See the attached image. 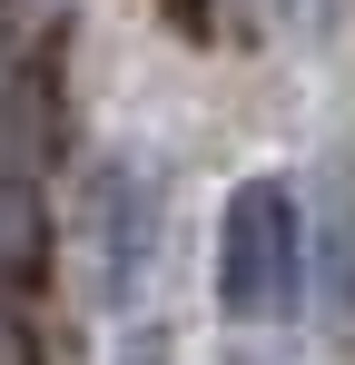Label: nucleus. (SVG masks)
I'll return each instance as SVG.
<instances>
[{
	"label": "nucleus",
	"instance_id": "nucleus-2",
	"mask_svg": "<svg viewBox=\"0 0 355 365\" xmlns=\"http://www.w3.org/2000/svg\"><path fill=\"white\" fill-rule=\"evenodd\" d=\"M227 365H267V356H227Z\"/></svg>",
	"mask_w": 355,
	"mask_h": 365
},
{
	"label": "nucleus",
	"instance_id": "nucleus-1",
	"mask_svg": "<svg viewBox=\"0 0 355 365\" xmlns=\"http://www.w3.org/2000/svg\"><path fill=\"white\" fill-rule=\"evenodd\" d=\"M217 306L267 326L306 306V227H296V187L287 178H247L217 207Z\"/></svg>",
	"mask_w": 355,
	"mask_h": 365
}]
</instances>
